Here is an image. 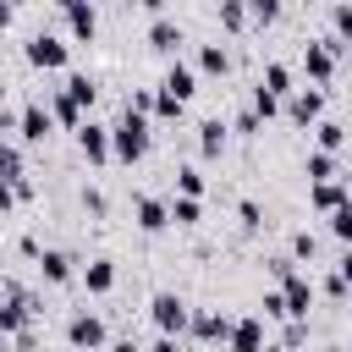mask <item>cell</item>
Segmentation results:
<instances>
[{"label": "cell", "instance_id": "cell-1", "mask_svg": "<svg viewBox=\"0 0 352 352\" xmlns=\"http://www.w3.org/2000/svg\"><path fill=\"white\" fill-rule=\"evenodd\" d=\"M143 148H148V121L126 110V116L116 121V138H110V154H116V160H143Z\"/></svg>", "mask_w": 352, "mask_h": 352}, {"label": "cell", "instance_id": "cell-2", "mask_svg": "<svg viewBox=\"0 0 352 352\" xmlns=\"http://www.w3.org/2000/svg\"><path fill=\"white\" fill-rule=\"evenodd\" d=\"M154 324H160V336H182L187 330V302L176 292H160L154 297Z\"/></svg>", "mask_w": 352, "mask_h": 352}, {"label": "cell", "instance_id": "cell-3", "mask_svg": "<svg viewBox=\"0 0 352 352\" xmlns=\"http://www.w3.org/2000/svg\"><path fill=\"white\" fill-rule=\"evenodd\" d=\"M66 341H72L77 352H82V346H88V352H94V346H104V319H99V314H72Z\"/></svg>", "mask_w": 352, "mask_h": 352}, {"label": "cell", "instance_id": "cell-4", "mask_svg": "<svg viewBox=\"0 0 352 352\" xmlns=\"http://www.w3.org/2000/svg\"><path fill=\"white\" fill-rule=\"evenodd\" d=\"M28 60L33 66H66V38L60 33H33L28 38Z\"/></svg>", "mask_w": 352, "mask_h": 352}, {"label": "cell", "instance_id": "cell-5", "mask_svg": "<svg viewBox=\"0 0 352 352\" xmlns=\"http://www.w3.org/2000/svg\"><path fill=\"white\" fill-rule=\"evenodd\" d=\"M16 132H22L28 143H44V138H50V110H44V99H33V104L16 116Z\"/></svg>", "mask_w": 352, "mask_h": 352}, {"label": "cell", "instance_id": "cell-6", "mask_svg": "<svg viewBox=\"0 0 352 352\" xmlns=\"http://www.w3.org/2000/svg\"><path fill=\"white\" fill-rule=\"evenodd\" d=\"M77 143H82V154H88L94 165H104V160H110V138H104V126L82 121V126H77Z\"/></svg>", "mask_w": 352, "mask_h": 352}, {"label": "cell", "instance_id": "cell-7", "mask_svg": "<svg viewBox=\"0 0 352 352\" xmlns=\"http://www.w3.org/2000/svg\"><path fill=\"white\" fill-rule=\"evenodd\" d=\"M187 94H192V66H170V72H165V82H160V99L182 104Z\"/></svg>", "mask_w": 352, "mask_h": 352}, {"label": "cell", "instance_id": "cell-8", "mask_svg": "<svg viewBox=\"0 0 352 352\" xmlns=\"http://www.w3.org/2000/svg\"><path fill=\"white\" fill-rule=\"evenodd\" d=\"M226 336H231V352H258V346H264V324H258V319H242V324H231Z\"/></svg>", "mask_w": 352, "mask_h": 352}, {"label": "cell", "instance_id": "cell-9", "mask_svg": "<svg viewBox=\"0 0 352 352\" xmlns=\"http://www.w3.org/2000/svg\"><path fill=\"white\" fill-rule=\"evenodd\" d=\"M187 324H192V336H198V341H220V336L231 330V319H226V314H187Z\"/></svg>", "mask_w": 352, "mask_h": 352}, {"label": "cell", "instance_id": "cell-10", "mask_svg": "<svg viewBox=\"0 0 352 352\" xmlns=\"http://www.w3.org/2000/svg\"><path fill=\"white\" fill-rule=\"evenodd\" d=\"M38 270H44V280H72V253H60V248H50V253H38Z\"/></svg>", "mask_w": 352, "mask_h": 352}, {"label": "cell", "instance_id": "cell-11", "mask_svg": "<svg viewBox=\"0 0 352 352\" xmlns=\"http://www.w3.org/2000/svg\"><path fill=\"white\" fill-rule=\"evenodd\" d=\"M138 226L143 231H165L170 220H165V204L160 198H138Z\"/></svg>", "mask_w": 352, "mask_h": 352}, {"label": "cell", "instance_id": "cell-12", "mask_svg": "<svg viewBox=\"0 0 352 352\" xmlns=\"http://www.w3.org/2000/svg\"><path fill=\"white\" fill-rule=\"evenodd\" d=\"M82 280H88V292H110V286H116V264H110V258H94V264L82 270Z\"/></svg>", "mask_w": 352, "mask_h": 352}, {"label": "cell", "instance_id": "cell-13", "mask_svg": "<svg viewBox=\"0 0 352 352\" xmlns=\"http://www.w3.org/2000/svg\"><path fill=\"white\" fill-rule=\"evenodd\" d=\"M308 297H314V292H308V280H302V275H286V297H280V302H286V314H308Z\"/></svg>", "mask_w": 352, "mask_h": 352}, {"label": "cell", "instance_id": "cell-14", "mask_svg": "<svg viewBox=\"0 0 352 352\" xmlns=\"http://www.w3.org/2000/svg\"><path fill=\"white\" fill-rule=\"evenodd\" d=\"M66 99L82 110V104H94V77H82V72H72L66 77Z\"/></svg>", "mask_w": 352, "mask_h": 352}, {"label": "cell", "instance_id": "cell-15", "mask_svg": "<svg viewBox=\"0 0 352 352\" xmlns=\"http://www.w3.org/2000/svg\"><path fill=\"white\" fill-rule=\"evenodd\" d=\"M165 220H176V226H198V198H170V204H165Z\"/></svg>", "mask_w": 352, "mask_h": 352}, {"label": "cell", "instance_id": "cell-16", "mask_svg": "<svg viewBox=\"0 0 352 352\" xmlns=\"http://www.w3.org/2000/svg\"><path fill=\"white\" fill-rule=\"evenodd\" d=\"M66 22H72V33H77V38H88L99 16H94V6H66Z\"/></svg>", "mask_w": 352, "mask_h": 352}, {"label": "cell", "instance_id": "cell-17", "mask_svg": "<svg viewBox=\"0 0 352 352\" xmlns=\"http://www.w3.org/2000/svg\"><path fill=\"white\" fill-rule=\"evenodd\" d=\"M148 38H154V50H176V44H182V28H176V22H165V16H160V22H154V28H148Z\"/></svg>", "mask_w": 352, "mask_h": 352}, {"label": "cell", "instance_id": "cell-18", "mask_svg": "<svg viewBox=\"0 0 352 352\" xmlns=\"http://www.w3.org/2000/svg\"><path fill=\"white\" fill-rule=\"evenodd\" d=\"M198 132H204V138H198L204 154H220V148H226V121H204Z\"/></svg>", "mask_w": 352, "mask_h": 352}, {"label": "cell", "instance_id": "cell-19", "mask_svg": "<svg viewBox=\"0 0 352 352\" xmlns=\"http://www.w3.org/2000/svg\"><path fill=\"white\" fill-rule=\"evenodd\" d=\"M176 187H182V198H198V192H204V176H198L192 165H182V170H176Z\"/></svg>", "mask_w": 352, "mask_h": 352}, {"label": "cell", "instance_id": "cell-20", "mask_svg": "<svg viewBox=\"0 0 352 352\" xmlns=\"http://www.w3.org/2000/svg\"><path fill=\"white\" fill-rule=\"evenodd\" d=\"M314 204H319V209H330V214H336V209H346V204H341V187H336V182H324V187L314 192Z\"/></svg>", "mask_w": 352, "mask_h": 352}, {"label": "cell", "instance_id": "cell-21", "mask_svg": "<svg viewBox=\"0 0 352 352\" xmlns=\"http://www.w3.org/2000/svg\"><path fill=\"white\" fill-rule=\"evenodd\" d=\"M292 116H297V121L319 116V94H297V99H292Z\"/></svg>", "mask_w": 352, "mask_h": 352}, {"label": "cell", "instance_id": "cell-22", "mask_svg": "<svg viewBox=\"0 0 352 352\" xmlns=\"http://www.w3.org/2000/svg\"><path fill=\"white\" fill-rule=\"evenodd\" d=\"M236 214H242V226H264V209L248 198V204H236Z\"/></svg>", "mask_w": 352, "mask_h": 352}, {"label": "cell", "instance_id": "cell-23", "mask_svg": "<svg viewBox=\"0 0 352 352\" xmlns=\"http://www.w3.org/2000/svg\"><path fill=\"white\" fill-rule=\"evenodd\" d=\"M204 66H209V72H226V50L209 44V50H204Z\"/></svg>", "mask_w": 352, "mask_h": 352}, {"label": "cell", "instance_id": "cell-24", "mask_svg": "<svg viewBox=\"0 0 352 352\" xmlns=\"http://www.w3.org/2000/svg\"><path fill=\"white\" fill-rule=\"evenodd\" d=\"M319 143H324V148H336V143H341V126H336V121H324V126H319Z\"/></svg>", "mask_w": 352, "mask_h": 352}, {"label": "cell", "instance_id": "cell-25", "mask_svg": "<svg viewBox=\"0 0 352 352\" xmlns=\"http://www.w3.org/2000/svg\"><path fill=\"white\" fill-rule=\"evenodd\" d=\"M292 253H302V258H314V236H308V231H297V236H292Z\"/></svg>", "mask_w": 352, "mask_h": 352}, {"label": "cell", "instance_id": "cell-26", "mask_svg": "<svg viewBox=\"0 0 352 352\" xmlns=\"http://www.w3.org/2000/svg\"><path fill=\"white\" fill-rule=\"evenodd\" d=\"M308 165H314V176H330V170H336V160H330V154H314Z\"/></svg>", "mask_w": 352, "mask_h": 352}, {"label": "cell", "instance_id": "cell-27", "mask_svg": "<svg viewBox=\"0 0 352 352\" xmlns=\"http://www.w3.org/2000/svg\"><path fill=\"white\" fill-rule=\"evenodd\" d=\"M264 314H275V319L286 314V302H280V292H264Z\"/></svg>", "mask_w": 352, "mask_h": 352}, {"label": "cell", "instance_id": "cell-28", "mask_svg": "<svg viewBox=\"0 0 352 352\" xmlns=\"http://www.w3.org/2000/svg\"><path fill=\"white\" fill-rule=\"evenodd\" d=\"M154 352H182V346H176V336H160V341H154Z\"/></svg>", "mask_w": 352, "mask_h": 352}, {"label": "cell", "instance_id": "cell-29", "mask_svg": "<svg viewBox=\"0 0 352 352\" xmlns=\"http://www.w3.org/2000/svg\"><path fill=\"white\" fill-rule=\"evenodd\" d=\"M11 198H16V192H11V182H0V209H11Z\"/></svg>", "mask_w": 352, "mask_h": 352}, {"label": "cell", "instance_id": "cell-30", "mask_svg": "<svg viewBox=\"0 0 352 352\" xmlns=\"http://www.w3.org/2000/svg\"><path fill=\"white\" fill-rule=\"evenodd\" d=\"M110 352H138V341H116V346H110Z\"/></svg>", "mask_w": 352, "mask_h": 352}, {"label": "cell", "instance_id": "cell-31", "mask_svg": "<svg viewBox=\"0 0 352 352\" xmlns=\"http://www.w3.org/2000/svg\"><path fill=\"white\" fill-rule=\"evenodd\" d=\"M0 352H6V336H0Z\"/></svg>", "mask_w": 352, "mask_h": 352}, {"label": "cell", "instance_id": "cell-32", "mask_svg": "<svg viewBox=\"0 0 352 352\" xmlns=\"http://www.w3.org/2000/svg\"><path fill=\"white\" fill-rule=\"evenodd\" d=\"M0 94H6V82H0Z\"/></svg>", "mask_w": 352, "mask_h": 352}, {"label": "cell", "instance_id": "cell-33", "mask_svg": "<svg viewBox=\"0 0 352 352\" xmlns=\"http://www.w3.org/2000/svg\"><path fill=\"white\" fill-rule=\"evenodd\" d=\"M0 292H6V280H0Z\"/></svg>", "mask_w": 352, "mask_h": 352}, {"label": "cell", "instance_id": "cell-34", "mask_svg": "<svg viewBox=\"0 0 352 352\" xmlns=\"http://www.w3.org/2000/svg\"><path fill=\"white\" fill-rule=\"evenodd\" d=\"M182 352H187V346H182Z\"/></svg>", "mask_w": 352, "mask_h": 352}]
</instances>
